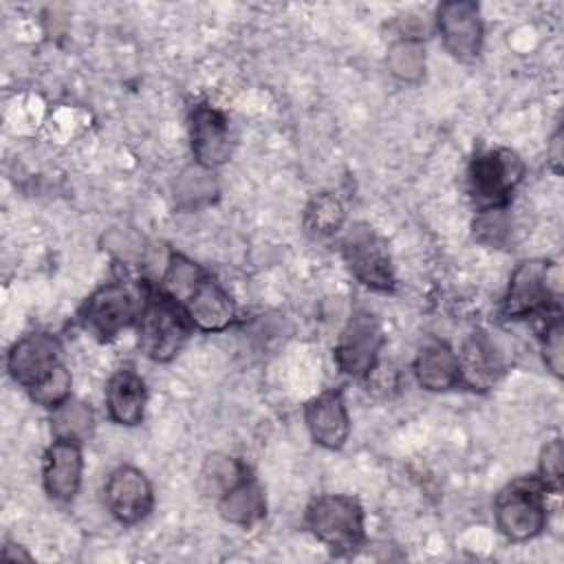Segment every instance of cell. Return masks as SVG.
I'll return each mask as SVG.
<instances>
[{"instance_id":"7a4b0ae2","label":"cell","mask_w":564,"mask_h":564,"mask_svg":"<svg viewBox=\"0 0 564 564\" xmlns=\"http://www.w3.org/2000/svg\"><path fill=\"white\" fill-rule=\"evenodd\" d=\"M304 527L333 555H348L366 542L364 507L346 494L313 498L304 511Z\"/></svg>"},{"instance_id":"ffe728a7","label":"cell","mask_w":564,"mask_h":564,"mask_svg":"<svg viewBox=\"0 0 564 564\" xmlns=\"http://www.w3.org/2000/svg\"><path fill=\"white\" fill-rule=\"evenodd\" d=\"M95 432V412L79 399H66L62 405L51 410V434L53 438L86 443Z\"/></svg>"},{"instance_id":"2e32d148","label":"cell","mask_w":564,"mask_h":564,"mask_svg":"<svg viewBox=\"0 0 564 564\" xmlns=\"http://www.w3.org/2000/svg\"><path fill=\"white\" fill-rule=\"evenodd\" d=\"M456 355L460 366V388L487 392L505 372L502 357L485 333L469 335Z\"/></svg>"},{"instance_id":"8fae6325","label":"cell","mask_w":564,"mask_h":564,"mask_svg":"<svg viewBox=\"0 0 564 564\" xmlns=\"http://www.w3.org/2000/svg\"><path fill=\"white\" fill-rule=\"evenodd\" d=\"M187 313L194 330L220 333L236 322V304L229 291L207 271L176 300Z\"/></svg>"},{"instance_id":"44dd1931","label":"cell","mask_w":564,"mask_h":564,"mask_svg":"<svg viewBox=\"0 0 564 564\" xmlns=\"http://www.w3.org/2000/svg\"><path fill=\"white\" fill-rule=\"evenodd\" d=\"M344 220H346L344 205L330 192L315 194L304 209V227H306V231H311L317 238H328V236L337 234L341 229Z\"/></svg>"},{"instance_id":"9a60e30c","label":"cell","mask_w":564,"mask_h":564,"mask_svg":"<svg viewBox=\"0 0 564 564\" xmlns=\"http://www.w3.org/2000/svg\"><path fill=\"white\" fill-rule=\"evenodd\" d=\"M304 423L311 438L324 449H341L350 434V416L339 390L317 394L304 405Z\"/></svg>"},{"instance_id":"4fadbf2b","label":"cell","mask_w":564,"mask_h":564,"mask_svg":"<svg viewBox=\"0 0 564 564\" xmlns=\"http://www.w3.org/2000/svg\"><path fill=\"white\" fill-rule=\"evenodd\" d=\"M189 148L196 165L212 172L225 165L234 148L225 112L209 104L194 106L189 112Z\"/></svg>"},{"instance_id":"8992f818","label":"cell","mask_w":564,"mask_h":564,"mask_svg":"<svg viewBox=\"0 0 564 564\" xmlns=\"http://www.w3.org/2000/svg\"><path fill=\"white\" fill-rule=\"evenodd\" d=\"M143 286L132 289L123 280H112L95 289L79 306V324L99 341H110L137 324Z\"/></svg>"},{"instance_id":"3957f363","label":"cell","mask_w":564,"mask_h":564,"mask_svg":"<svg viewBox=\"0 0 564 564\" xmlns=\"http://www.w3.org/2000/svg\"><path fill=\"white\" fill-rule=\"evenodd\" d=\"M524 178V163L509 148L478 150L467 167V192L478 214L507 209Z\"/></svg>"},{"instance_id":"ba28073f","label":"cell","mask_w":564,"mask_h":564,"mask_svg":"<svg viewBox=\"0 0 564 564\" xmlns=\"http://www.w3.org/2000/svg\"><path fill=\"white\" fill-rule=\"evenodd\" d=\"M383 341L386 337L379 319L368 308H355L335 341V366L352 379H366L379 364Z\"/></svg>"},{"instance_id":"d6986e66","label":"cell","mask_w":564,"mask_h":564,"mask_svg":"<svg viewBox=\"0 0 564 564\" xmlns=\"http://www.w3.org/2000/svg\"><path fill=\"white\" fill-rule=\"evenodd\" d=\"M216 507L225 522L249 529L267 516V496L258 478L247 471L234 487L216 498Z\"/></svg>"},{"instance_id":"f1b7e54d","label":"cell","mask_w":564,"mask_h":564,"mask_svg":"<svg viewBox=\"0 0 564 564\" xmlns=\"http://www.w3.org/2000/svg\"><path fill=\"white\" fill-rule=\"evenodd\" d=\"M0 555H2L4 560H13V562H18V560L31 562V560H33V557H31V553H26L22 546H18V549H13V551H11V546H9V544H4V546H2Z\"/></svg>"},{"instance_id":"6da1fadb","label":"cell","mask_w":564,"mask_h":564,"mask_svg":"<svg viewBox=\"0 0 564 564\" xmlns=\"http://www.w3.org/2000/svg\"><path fill=\"white\" fill-rule=\"evenodd\" d=\"M143 300L137 317V339L141 352L156 361H172L187 344L194 326L183 306L172 300L159 284L141 280Z\"/></svg>"},{"instance_id":"52a82bcc","label":"cell","mask_w":564,"mask_h":564,"mask_svg":"<svg viewBox=\"0 0 564 564\" xmlns=\"http://www.w3.org/2000/svg\"><path fill=\"white\" fill-rule=\"evenodd\" d=\"M341 256L350 273L368 289L392 293L397 286L394 267L386 240L366 223L352 225L341 240Z\"/></svg>"},{"instance_id":"603a6c76","label":"cell","mask_w":564,"mask_h":564,"mask_svg":"<svg viewBox=\"0 0 564 564\" xmlns=\"http://www.w3.org/2000/svg\"><path fill=\"white\" fill-rule=\"evenodd\" d=\"M247 471H251L240 458L227 454H209L200 469V485L207 496L218 498L223 491L234 487Z\"/></svg>"},{"instance_id":"cb8c5ba5","label":"cell","mask_w":564,"mask_h":564,"mask_svg":"<svg viewBox=\"0 0 564 564\" xmlns=\"http://www.w3.org/2000/svg\"><path fill=\"white\" fill-rule=\"evenodd\" d=\"M70 388H73V377H70V370L62 361L42 381L31 386L26 390V394L33 403H37L46 410H55L66 399H70Z\"/></svg>"},{"instance_id":"e0dca14e","label":"cell","mask_w":564,"mask_h":564,"mask_svg":"<svg viewBox=\"0 0 564 564\" xmlns=\"http://www.w3.org/2000/svg\"><path fill=\"white\" fill-rule=\"evenodd\" d=\"M106 410L112 423L134 427L145 416L148 390L141 375L132 368H119L106 383Z\"/></svg>"},{"instance_id":"83f0119b","label":"cell","mask_w":564,"mask_h":564,"mask_svg":"<svg viewBox=\"0 0 564 564\" xmlns=\"http://www.w3.org/2000/svg\"><path fill=\"white\" fill-rule=\"evenodd\" d=\"M509 229V220L505 209H496V212H482L478 214L476 223H474V231L478 236V240L489 242V245H502L507 238Z\"/></svg>"},{"instance_id":"5bb4252c","label":"cell","mask_w":564,"mask_h":564,"mask_svg":"<svg viewBox=\"0 0 564 564\" xmlns=\"http://www.w3.org/2000/svg\"><path fill=\"white\" fill-rule=\"evenodd\" d=\"M84 476L82 443L53 438L42 456V487L55 502H73Z\"/></svg>"},{"instance_id":"484cf974","label":"cell","mask_w":564,"mask_h":564,"mask_svg":"<svg viewBox=\"0 0 564 564\" xmlns=\"http://www.w3.org/2000/svg\"><path fill=\"white\" fill-rule=\"evenodd\" d=\"M542 328H540V350L546 368L562 377L564 366V322L562 311H553L549 315H542Z\"/></svg>"},{"instance_id":"d4e9b609","label":"cell","mask_w":564,"mask_h":564,"mask_svg":"<svg viewBox=\"0 0 564 564\" xmlns=\"http://www.w3.org/2000/svg\"><path fill=\"white\" fill-rule=\"evenodd\" d=\"M216 194H218V185L214 181L212 170H205L196 163L192 167H187L181 174V178L176 181V198H178V203H183L187 207L209 203Z\"/></svg>"},{"instance_id":"5b68a950","label":"cell","mask_w":564,"mask_h":564,"mask_svg":"<svg viewBox=\"0 0 564 564\" xmlns=\"http://www.w3.org/2000/svg\"><path fill=\"white\" fill-rule=\"evenodd\" d=\"M546 487L538 476L511 480L494 502L498 531L509 542H527L546 529Z\"/></svg>"},{"instance_id":"277c9868","label":"cell","mask_w":564,"mask_h":564,"mask_svg":"<svg viewBox=\"0 0 564 564\" xmlns=\"http://www.w3.org/2000/svg\"><path fill=\"white\" fill-rule=\"evenodd\" d=\"M560 269L551 260H522L509 280L500 313L507 319L542 317L560 311Z\"/></svg>"},{"instance_id":"7402d4cb","label":"cell","mask_w":564,"mask_h":564,"mask_svg":"<svg viewBox=\"0 0 564 564\" xmlns=\"http://www.w3.org/2000/svg\"><path fill=\"white\" fill-rule=\"evenodd\" d=\"M388 70L392 77L405 84H416L425 75V48L419 40L399 37L388 48Z\"/></svg>"},{"instance_id":"9c48e42d","label":"cell","mask_w":564,"mask_h":564,"mask_svg":"<svg viewBox=\"0 0 564 564\" xmlns=\"http://www.w3.org/2000/svg\"><path fill=\"white\" fill-rule=\"evenodd\" d=\"M436 33L445 51L460 64H471L480 57L485 44V24L480 7L469 0H449L436 7Z\"/></svg>"},{"instance_id":"f546056e","label":"cell","mask_w":564,"mask_h":564,"mask_svg":"<svg viewBox=\"0 0 564 564\" xmlns=\"http://www.w3.org/2000/svg\"><path fill=\"white\" fill-rule=\"evenodd\" d=\"M562 132H560V128L555 130V134H553V139H551V148H553V156H551V163H553V170L555 172H560V156H562V152H560V145H562Z\"/></svg>"},{"instance_id":"4316f807","label":"cell","mask_w":564,"mask_h":564,"mask_svg":"<svg viewBox=\"0 0 564 564\" xmlns=\"http://www.w3.org/2000/svg\"><path fill=\"white\" fill-rule=\"evenodd\" d=\"M562 441L553 438L540 452L538 460V478L546 487V491L557 494L562 489Z\"/></svg>"},{"instance_id":"ac0fdd59","label":"cell","mask_w":564,"mask_h":564,"mask_svg":"<svg viewBox=\"0 0 564 564\" xmlns=\"http://www.w3.org/2000/svg\"><path fill=\"white\" fill-rule=\"evenodd\" d=\"M416 383L430 392H447L460 388V366L456 350L445 341L425 344L412 364Z\"/></svg>"},{"instance_id":"7c38bea8","label":"cell","mask_w":564,"mask_h":564,"mask_svg":"<svg viewBox=\"0 0 564 564\" xmlns=\"http://www.w3.org/2000/svg\"><path fill=\"white\" fill-rule=\"evenodd\" d=\"M62 364V344L53 333L33 330L22 335L7 352L11 379L29 390Z\"/></svg>"},{"instance_id":"30bf717a","label":"cell","mask_w":564,"mask_h":564,"mask_svg":"<svg viewBox=\"0 0 564 564\" xmlns=\"http://www.w3.org/2000/svg\"><path fill=\"white\" fill-rule=\"evenodd\" d=\"M104 502L119 524L132 527L150 516L154 507V489L145 471L132 465H119L108 474Z\"/></svg>"}]
</instances>
